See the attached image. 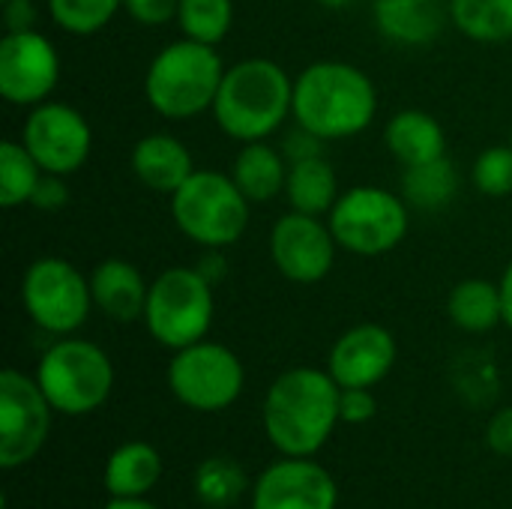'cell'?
<instances>
[{"label":"cell","mask_w":512,"mask_h":509,"mask_svg":"<svg viewBox=\"0 0 512 509\" xmlns=\"http://www.w3.org/2000/svg\"><path fill=\"white\" fill-rule=\"evenodd\" d=\"M249 509H336L339 486L315 456H282L258 474Z\"/></svg>","instance_id":"obj_15"},{"label":"cell","mask_w":512,"mask_h":509,"mask_svg":"<svg viewBox=\"0 0 512 509\" xmlns=\"http://www.w3.org/2000/svg\"><path fill=\"white\" fill-rule=\"evenodd\" d=\"M102 509H159L150 504L147 498H108V504Z\"/></svg>","instance_id":"obj_40"},{"label":"cell","mask_w":512,"mask_h":509,"mask_svg":"<svg viewBox=\"0 0 512 509\" xmlns=\"http://www.w3.org/2000/svg\"><path fill=\"white\" fill-rule=\"evenodd\" d=\"M21 306L42 333L75 336L96 309L90 276L60 255H42L21 276Z\"/></svg>","instance_id":"obj_10"},{"label":"cell","mask_w":512,"mask_h":509,"mask_svg":"<svg viewBox=\"0 0 512 509\" xmlns=\"http://www.w3.org/2000/svg\"><path fill=\"white\" fill-rule=\"evenodd\" d=\"M384 144L402 168L447 156V132L441 120L423 108L396 111L384 126Z\"/></svg>","instance_id":"obj_20"},{"label":"cell","mask_w":512,"mask_h":509,"mask_svg":"<svg viewBox=\"0 0 512 509\" xmlns=\"http://www.w3.org/2000/svg\"><path fill=\"white\" fill-rule=\"evenodd\" d=\"M372 18L384 39L420 48L432 45L444 33L450 21V0H375Z\"/></svg>","instance_id":"obj_19"},{"label":"cell","mask_w":512,"mask_h":509,"mask_svg":"<svg viewBox=\"0 0 512 509\" xmlns=\"http://www.w3.org/2000/svg\"><path fill=\"white\" fill-rule=\"evenodd\" d=\"M447 318L462 333H489L504 324L501 285L489 279H462L447 294Z\"/></svg>","instance_id":"obj_23"},{"label":"cell","mask_w":512,"mask_h":509,"mask_svg":"<svg viewBox=\"0 0 512 509\" xmlns=\"http://www.w3.org/2000/svg\"><path fill=\"white\" fill-rule=\"evenodd\" d=\"M21 144L45 174L72 177L93 153V129L78 108L48 99L36 108H27Z\"/></svg>","instance_id":"obj_12"},{"label":"cell","mask_w":512,"mask_h":509,"mask_svg":"<svg viewBox=\"0 0 512 509\" xmlns=\"http://www.w3.org/2000/svg\"><path fill=\"white\" fill-rule=\"evenodd\" d=\"M399 348L387 327L381 324H357L345 330L330 354H327V372L339 387H378L396 366Z\"/></svg>","instance_id":"obj_16"},{"label":"cell","mask_w":512,"mask_h":509,"mask_svg":"<svg viewBox=\"0 0 512 509\" xmlns=\"http://www.w3.org/2000/svg\"><path fill=\"white\" fill-rule=\"evenodd\" d=\"M378 414V399L369 387H342L339 396V420L348 426L372 423Z\"/></svg>","instance_id":"obj_32"},{"label":"cell","mask_w":512,"mask_h":509,"mask_svg":"<svg viewBox=\"0 0 512 509\" xmlns=\"http://www.w3.org/2000/svg\"><path fill=\"white\" fill-rule=\"evenodd\" d=\"M318 6H324V9H348V6H354L357 0H315Z\"/></svg>","instance_id":"obj_41"},{"label":"cell","mask_w":512,"mask_h":509,"mask_svg":"<svg viewBox=\"0 0 512 509\" xmlns=\"http://www.w3.org/2000/svg\"><path fill=\"white\" fill-rule=\"evenodd\" d=\"M60 81V54L39 30L3 33L0 96L15 108H36L51 99Z\"/></svg>","instance_id":"obj_14"},{"label":"cell","mask_w":512,"mask_h":509,"mask_svg":"<svg viewBox=\"0 0 512 509\" xmlns=\"http://www.w3.org/2000/svg\"><path fill=\"white\" fill-rule=\"evenodd\" d=\"M120 9L123 0H48L51 21L72 36H93L105 30Z\"/></svg>","instance_id":"obj_30"},{"label":"cell","mask_w":512,"mask_h":509,"mask_svg":"<svg viewBox=\"0 0 512 509\" xmlns=\"http://www.w3.org/2000/svg\"><path fill=\"white\" fill-rule=\"evenodd\" d=\"M294 114V78L267 57H246L225 69L213 102L216 126L237 144L267 141Z\"/></svg>","instance_id":"obj_3"},{"label":"cell","mask_w":512,"mask_h":509,"mask_svg":"<svg viewBox=\"0 0 512 509\" xmlns=\"http://www.w3.org/2000/svg\"><path fill=\"white\" fill-rule=\"evenodd\" d=\"M498 285H501V300H504V327L512 333V261L504 267Z\"/></svg>","instance_id":"obj_39"},{"label":"cell","mask_w":512,"mask_h":509,"mask_svg":"<svg viewBox=\"0 0 512 509\" xmlns=\"http://www.w3.org/2000/svg\"><path fill=\"white\" fill-rule=\"evenodd\" d=\"M234 0H180L177 27L186 39L219 45L234 27Z\"/></svg>","instance_id":"obj_29"},{"label":"cell","mask_w":512,"mask_h":509,"mask_svg":"<svg viewBox=\"0 0 512 509\" xmlns=\"http://www.w3.org/2000/svg\"><path fill=\"white\" fill-rule=\"evenodd\" d=\"M342 387L327 369L294 366L285 369L264 396V435L279 456H315L339 420Z\"/></svg>","instance_id":"obj_1"},{"label":"cell","mask_w":512,"mask_h":509,"mask_svg":"<svg viewBox=\"0 0 512 509\" xmlns=\"http://www.w3.org/2000/svg\"><path fill=\"white\" fill-rule=\"evenodd\" d=\"M195 498L210 509H225L237 504L246 492L243 465L228 456H210L195 468L192 477Z\"/></svg>","instance_id":"obj_28"},{"label":"cell","mask_w":512,"mask_h":509,"mask_svg":"<svg viewBox=\"0 0 512 509\" xmlns=\"http://www.w3.org/2000/svg\"><path fill=\"white\" fill-rule=\"evenodd\" d=\"M66 204H69L66 177H60V174H42L39 183H36V189H33L30 207L45 210V213H54V210H63Z\"/></svg>","instance_id":"obj_35"},{"label":"cell","mask_w":512,"mask_h":509,"mask_svg":"<svg viewBox=\"0 0 512 509\" xmlns=\"http://www.w3.org/2000/svg\"><path fill=\"white\" fill-rule=\"evenodd\" d=\"M33 378L57 414L87 417L108 402L114 390V363L96 342L60 336L39 357Z\"/></svg>","instance_id":"obj_6"},{"label":"cell","mask_w":512,"mask_h":509,"mask_svg":"<svg viewBox=\"0 0 512 509\" xmlns=\"http://www.w3.org/2000/svg\"><path fill=\"white\" fill-rule=\"evenodd\" d=\"M45 171L39 168V162L30 156V150L12 138L0 141V207L3 210H15L30 204L33 189L39 183Z\"/></svg>","instance_id":"obj_27"},{"label":"cell","mask_w":512,"mask_h":509,"mask_svg":"<svg viewBox=\"0 0 512 509\" xmlns=\"http://www.w3.org/2000/svg\"><path fill=\"white\" fill-rule=\"evenodd\" d=\"M216 318L213 282L198 267H168L150 282L144 327L156 345L180 351L207 339Z\"/></svg>","instance_id":"obj_7"},{"label":"cell","mask_w":512,"mask_h":509,"mask_svg":"<svg viewBox=\"0 0 512 509\" xmlns=\"http://www.w3.org/2000/svg\"><path fill=\"white\" fill-rule=\"evenodd\" d=\"M252 201L240 192L231 174L195 168V174L171 195L177 231L201 249H228L249 228Z\"/></svg>","instance_id":"obj_5"},{"label":"cell","mask_w":512,"mask_h":509,"mask_svg":"<svg viewBox=\"0 0 512 509\" xmlns=\"http://www.w3.org/2000/svg\"><path fill=\"white\" fill-rule=\"evenodd\" d=\"M288 168L291 162L285 159L282 147H273L270 141H249L240 144L231 162V177L252 204H267L285 195Z\"/></svg>","instance_id":"obj_21"},{"label":"cell","mask_w":512,"mask_h":509,"mask_svg":"<svg viewBox=\"0 0 512 509\" xmlns=\"http://www.w3.org/2000/svg\"><path fill=\"white\" fill-rule=\"evenodd\" d=\"M162 456L147 441H126L111 450L102 486L108 498H147L162 480Z\"/></svg>","instance_id":"obj_22"},{"label":"cell","mask_w":512,"mask_h":509,"mask_svg":"<svg viewBox=\"0 0 512 509\" xmlns=\"http://www.w3.org/2000/svg\"><path fill=\"white\" fill-rule=\"evenodd\" d=\"M339 177L336 168L327 156L303 159L288 168V183H285V198L288 207L297 213L309 216H327L339 198Z\"/></svg>","instance_id":"obj_24"},{"label":"cell","mask_w":512,"mask_h":509,"mask_svg":"<svg viewBox=\"0 0 512 509\" xmlns=\"http://www.w3.org/2000/svg\"><path fill=\"white\" fill-rule=\"evenodd\" d=\"M129 168L141 186L168 198L195 174L189 147L168 132H150L138 138L129 153Z\"/></svg>","instance_id":"obj_18"},{"label":"cell","mask_w":512,"mask_h":509,"mask_svg":"<svg viewBox=\"0 0 512 509\" xmlns=\"http://www.w3.org/2000/svg\"><path fill=\"white\" fill-rule=\"evenodd\" d=\"M510 144H512V129H510Z\"/></svg>","instance_id":"obj_42"},{"label":"cell","mask_w":512,"mask_h":509,"mask_svg":"<svg viewBox=\"0 0 512 509\" xmlns=\"http://www.w3.org/2000/svg\"><path fill=\"white\" fill-rule=\"evenodd\" d=\"M225 69L213 45L180 36L153 54L144 75V99L165 120H192L213 111Z\"/></svg>","instance_id":"obj_4"},{"label":"cell","mask_w":512,"mask_h":509,"mask_svg":"<svg viewBox=\"0 0 512 509\" xmlns=\"http://www.w3.org/2000/svg\"><path fill=\"white\" fill-rule=\"evenodd\" d=\"M93 306L117 324H132L144 318L150 282L144 273L126 258H105L90 273Z\"/></svg>","instance_id":"obj_17"},{"label":"cell","mask_w":512,"mask_h":509,"mask_svg":"<svg viewBox=\"0 0 512 509\" xmlns=\"http://www.w3.org/2000/svg\"><path fill=\"white\" fill-rule=\"evenodd\" d=\"M204 252H207V255H204V261L198 264V270L216 285V282L222 279V273H225V261H222V255H219L222 249H204Z\"/></svg>","instance_id":"obj_38"},{"label":"cell","mask_w":512,"mask_h":509,"mask_svg":"<svg viewBox=\"0 0 512 509\" xmlns=\"http://www.w3.org/2000/svg\"><path fill=\"white\" fill-rule=\"evenodd\" d=\"M0 3H6V0H0Z\"/></svg>","instance_id":"obj_43"},{"label":"cell","mask_w":512,"mask_h":509,"mask_svg":"<svg viewBox=\"0 0 512 509\" xmlns=\"http://www.w3.org/2000/svg\"><path fill=\"white\" fill-rule=\"evenodd\" d=\"M459 192V168L453 165L450 156L402 168L399 180V195L408 201L414 210H444Z\"/></svg>","instance_id":"obj_25"},{"label":"cell","mask_w":512,"mask_h":509,"mask_svg":"<svg viewBox=\"0 0 512 509\" xmlns=\"http://www.w3.org/2000/svg\"><path fill=\"white\" fill-rule=\"evenodd\" d=\"M378 114V87L354 63L315 60L294 75V114L291 120L312 135L348 141L366 132Z\"/></svg>","instance_id":"obj_2"},{"label":"cell","mask_w":512,"mask_h":509,"mask_svg":"<svg viewBox=\"0 0 512 509\" xmlns=\"http://www.w3.org/2000/svg\"><path fill=\"white\" fill-rule=\"evenodd\" d=\"M180 0H123V12L144 27H165L177 21Z\"/></svg>","instance_id":"obj_33"},{"label":"cell","mask_w":512,"mask_h":509,"mask_svg":"<svg viewBox=\"0 0 512 509\" xmlns=\"http://www.w3.org/2000/svg\"><path fill=\"white\" fill-rule=\"evenodd\" d=\"M471 183L489 198L512 195V144L486 147L471 165Z\"/></svg>","instance_id":"obj_31"},{"label":"cell","mask_w":512,"mask_h":509,"mask_svg":"<svg viewBox=\"0 0 512 509\" xmlns=\"http://www.w3.org/2000/svg\"><path fill=\"white\" fill-rule=\"evenodd\" d=\"M165 381L171 396L198 414L228 411L246 387L243 360L222 342L201 339L180 351H171Z\"/></svg>","instance_id":"obj_9"},{"label":"cell","mask_w":512,"mask_h":509,"mask_svg":"<svg viewBox=\"0 0 512 509\" xmlns=\"http://www.w3.org/2000/svg\"><path fill=\"white\" fill-rule=\"evenodd\" d=\"M282 153H285V159L294 165V162H303V159L327 156V141L294 123V129H291V132L285 135V141H282Z\"/></svg>","instance_id":"obj_34"},{"label":"cell","mask_w":512,"mask_h":509,"mask_svg":"<svg viewBox=\"0 0 512 509\" xmlns=\"http://www.w3.org/2000/svg\"><path fill=\"white\" fill-rule=\"evenodd\" d=\"M450 21L474 42L512 39V0H450Z\"/></svg>","instance_id":"obj_26"},{"label":"cell","mask_w":512,"mask_h":509,"mask_svg":"<svg viewBox=\"0 0 512 509\" xmlns=\"http://www.w3.org/2000/svg\"><path fill=\"white\" fill-rule=\"evenodd\" d=\"M408 210L411 207L399 192L366 183L345 189L327 213V222L339 249L363 258H378L393 252L408 237Z\"/></svg>","instance_id":"obj_8"},{"label":"cell","mask_w":512,"mask_h":509,"mask_svg":"<svg viewBox=\"0 0 512 509\" xmlns=\"http://www.w3.org/2000/svg\"><path fill=\"white\" fill-rule=\"evenodd\" d=\"M339 243L327 216L288 210L270 231V258L282 279L294 285H318L336 267Z\"/></svg>","instance_id":"obj_13"},{"label":"cell","mask_w":512,"mask_h":509,"mask_svg":"<svg viewBox=\"0 0 512 509\" xmlns=\"http://www.w3.org/2000/svg\"><path fill=\"white\" fill-rule=\"evenodd\" d=\"M0 15H3L6 33L36 30V21H39V12H36L33 0H6V3H0Z\"/></svg>","instance_id":"obj_36"},{"label":"cell","mask_w":512,"mask_h":509,"mask_svg":"<svg viewBox=\"0 0 512 509\" xmlns=\"http://www.w3.org/2000/svg\"><path fill=\"white\" fill-rule=\"evenodd\" d=\"M51 402L33 375L0 372V468L15 471L33 462L51 435Z\"/></svg>","instance_id":"obj_11"},{"label":"cell","mask_w":512,"mask_h":509,"mask_svg":"<svg viewBox=\"0 0 512 509\" xmlns=\"http://www.w3.org/2000/svg\"><path fill=\"white\" fill-rule=\"evenodd\" d=\"M486 444L495 456L512 459V405L501 408L486 426Z\"/></svg>","instance_id":"obj_37"}]
</instances>
